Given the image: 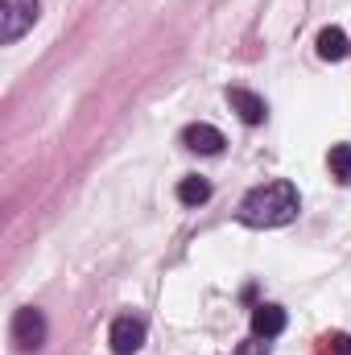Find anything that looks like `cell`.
Instances as JSON below:
<instances>
[{
	"instance_id": "obj_1",
	"label": "cell",
	"mask_w": 351,
	"mask_h": 355,
	"mask_svg": "<svg viewBox=\"0 0 351 355\" xmlns=\"http://www.w3.org/2000/svg\"><path fill=\"white\" fill-rule=\"evenodd\" d=\"M298 207H302V198H298L293 182H264V186L244 194L240 223H248V227H285L298 215Z\"/></svg>"
},
{
	"instance_id": "obj_2",
	"label": "cell",
	"mask_w": 351,
	"mask_h": 355,
	"mask_svg": "<svg viewBox=\"0 0 351 355\" xmlns=\"http://www.w3.org/2000/svg\"><path fill=\"white\" fill-rule=\"evenodd\" d=\"M37 21V0H0V42L12 46Z\"/></svg>"
},
{
	"instance_id": "obj_3",
	"label": "cell",
	"mask_w": 351,
	"mask_h": 355,
	"mask_svg": "<svg viewBox=\"0 0 351 355\" xmlns=\"http://www.w3.org/2000/svg\"><path fill=\"white\" fill-rule=\"evenodd\" d=\"M12 343L21 352H33V347L46 343V318H42V310H33V306L17 310V318H12Z\"/></svg>"
},
{
	"instance_id": "obj_4",
	"label": "cell",
	"mask_w": 351,
	"mask_h": 355,
	"mask_svg": "<svg viewBox=\"0 0 351 355\" xmlns=\"http://www.w3.org/2000/svg\"><path fill=\"white\" fill-rule=\"evenodd\" d=\"M108 339H112V352L116 355H137L145 347V322L141 318H116Z\"/></svg>"
},
{
	"instance_id": "obj_5",
	"label": "cell",
	"mask_w": 351,
	"mask_h": 355,
	"mask_svg": "<svg viewBox=\"0 0 351 355\" xmlns=\"http://www.w3.org/2000/svg\"><path fill=\"white\" fill-rule=\"evenodd\" d=\"M182 145L186 149H194V153H207V157H215L228 141H223V132L215 128V124H190L186 132H182Z\"/></svg>"
},
{
	"instance_id": "obj_6",
	"label": "cell",
	"mask_w": 351,
	"mask_h": 355,
	"mask_svg": "<svg viewBox=\"0 0 351 355\" xmlns=\"http://www.w3.org/2000/svg\"><path fill=\"white\" fill-rule=\"evenodd\" d=\"M228 103H232V112H240L244 124H264V116H268L261 95H252V91H244V87H228Z\"/></svg>"
},
{
	"instance_id": "obj_7",
	"label": "cell",
	"mask_w": 351,
	"mask_h": 355,
	"mask_svg": "<svg viewBox=\"0 0 351 355\" xmlns=\"http://www.w3.org/2000/svg\"><path fill=\"white\" fill-rule=\"evenodd\" d=\"M285 331V310L281 306H257L252 310V335L257 339H273Z\"/></svg>"
},
{
	"instance_id": "obj_8",
	"label": "cell",
	"mask_w": 351,
	"mask_h": 355,
	"mask_svg": "<svg viewBox=\"0 0 351 355\" xmlns=\"http://www.w3.org/2000/svg\"><path fill=\"white\" fill-rule=\"evenodd\" d=\"M348 54H351V42H348V33H343L339 25H331V29L318 33V58L339 62V58H348Z\"/></svg>"
},
{
	"instance_id": "obj_9",
	"label": "cell",
	"mask_w": 351,
	"mask_h": 355,
	"mask_svg": "<svg viewBox=\"0 0 351 355\" xmlns=\"http://www.w3.org/2000/svg\"><path fill=\"white\" fill-rule=\"evenodd\" d=\"M178 198H182V202H186V207H198V202H207V198H211V182H207V178H182V182H178Z\"/></svg>"
},
{
	"instance_id": "obj_10",
	"label": "cell",
	"mask_w": 351,
	"mask_h": 355,
	"mask_svg": "<svg viewBox=\"0 0 351 355\" xmlns=\"http://www.w3.org/2000/svg\"><path fill=\"white\" fill-rule=\"evenodd\" d=\"M327 162H331V174H335V182H343V186H348V182H351V145H335Z\"/></svg>"
},
{
	"instance_id": "obj_11",
	"label": "cell",
	"mask_w": 351,
	"mask_h": 355,
	"mask_svg": "<svg viewBox=\"0 0 351 355\" xmlns=\"http://www.w3.org/2000/svg\"><path fill=\"white\" fill-rule=\"evenodd\" d=\"M318 355H351V339L348 335H327Z\"/></svg>"
}]
</instances>
